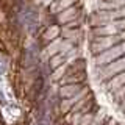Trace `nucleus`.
Here are the masks:
<instances>
[{
	"label": "nucleus",
	"instance_id": "1",
	"mask_svg": "<svg viewBox=\"0 0 125 125\" xmlns=\"http://www.w3.org/2000/svg\"><path fill=\"white\" fill-rule=\"evenodd\" d=\"M124 53H125V42H120L119 45H116V47H113V49L106 50V52L97 55V56H95V64L100 66V67L108 66V64H111L113 61L119 60Z\"/></svg>",
	"mask_w": 125,
	"mask_h": 125
},
{
	"label": "nucleus",
	"instance_id": "2",
	"mask_svg": "<svg viewBox=\"0 0 125 125\" xmlns=\"http://www.w3.org/2000/svg\"><path fill=\"white\" fill-rule=\"evenodd\" d=\"M120 44V38L117 36H105V38H94L92 44H91V50L92 53L95 55H100L103 52H106V50L113 49V47L119 45Z\"/></svg>",
	"mask_w": 125,
	"mask_h": 125
},
{
	"label": "nucleus",
	"instance_id": "3",
	"mask_svg": "<svg viewBox=\"0 0 125 125\" xmlns=\"http://www.w3.org/2000/svg\"><path fill=\"white\" fill-rule=\"evenodd\" d=\"M124 70H125V56L113 61L108 66H105V69L102 70V78H113L114 75L124 72Z\"/></svg>",
	"mask_w": 125,
	"mask_h": 125
},
{
	"label": "nucleus",
	"instance_id": "4",
	"mask_svg": "<svg viewBox=\"0 0 125 125\" xmlns=\"http://www.w3.org/2000/svg\"><path fill=\"white\" fill-rule=\"evenodd\" d=\"M83 84L81 83H69V84H64L61 86L60 89V95L62 99H70V97H75L77 94H80L83 91Z\"/></svg>",
	"mask_w": 125,
	"mask_h": 125
},
{
	"label": "nucleus",
	"instance_id": "5",
	"mask_svg": "<svg viewBox=\"0 0 125 125\" xmlns=\"http://www.w3.org/2000/svg\"><path fill=\"white\" fill-rule=\"evenodd\" d=\"M116 33V28L113 25H99L92 28V36L94 38H105V36H113Z\"/></svg>",
	"mask_w": 125,
	"mask_h": 125
},
{
	"label": "nucleus",
	"instance_id": "6",
	"mask_svg": "<svg viewBox=\"0 0 125 125\" xmlns=\"http://www.w3.org/2000/svg\"><path fill=\"white\" fill-rule=\"evenodd\" d=\"M78 16L77 10H73V8H69V10L62 11V13L58 14V22L61 23H69V22H73V19H75Z\"/></svg>",
	"mask_w": 125,
	"mask_h": 125
},
{
	"label": "nucleus",
	"instance_id": "7",
	"mask_svg": "<svg viewBox=\"0 0 125 125\" xmlns=\"http://www.w3.org/2000/svg\"><path fill=\"white\" fill-rule=\"evenodd\" d=\"M125 84V70L124 72H120V73H117V75H114L109 80V83H108V88H111V89H119L120 86H124Z\"/></svg>",
	"mask_w": 125,
	"mask_h": 125
},
{
	"label": "nucleus",
	"instance_id": "8",
	"mask_svg": "<svg viewBox=\"0 0 125 125\" xmlns=\"http://www.w3.org/2000/svg\"><path fill=\"white\" fill-rule=\"evenodd\" d=\"M66 61V56L62 53H56L55 56H52V60H50V69H58L62 66V62Z\"/></svg>",
	"mask_w": 125,
	"mask_h": 125
},
{
	"label": "nucleus",
	"instance_id": "9",
	"mask_svg": "<svg viewBox=\"0 0 125 125\" xmlns=\"http://www.w3.org/2000/svg\"><path fill=\"white\" fill-rule=\"evenodd\" d=\"M73 2L75 0H60L58 2V5L53 8L55 11H58V13H62V10H69V8H72V5H73Z\"/></svg>",
	"mask_w": 125,
	"mask_h": 125
},
{
	"label": "nucleus",
	"instance_id": "10",
	"mask_svg": "<svg viewBox=\"0 0 125 125\" xmlns=\"http://www.w3.org/2000/svg\"><path fill=\"white\" fill-rule=\"evenodd\" d=\"M60 34V27H56V25H53L52 28H49L47 30V33L44 34V38L47 39V41H52V39H55Z\"/></svg>",
	"mask_w": 125,
	"mask_h": 125
},
{
	"label": "nucleus",
	"instance_id": "11",
	"mask_svg": "<svg viewBox=\"0 0 125 125\" xmlns=\"http://www.w3.org/2000/svg\"><path fill=\"white\" fill-rule=\"evenodd\" d=\"M62 73H64V67H62V66H61V67H58V69H55V73H53V80H60V78L62 77Z\"/></svg>",
	"mask_w": 125,
	"mask_h": 125
},
{
	"label": "nucleus",
	"instance_id": "12",
	"mask_svg": "<svg viewBox=\"0 0 125 125\" xmlns=\"http://www.w3.org/2000/svg\"><path fill=\"white\" fill-rule=\"evenodd\" d=\"M91 119H92V114H88V116H84L83 119H81L80 125H89V122H91Z\"/></svg>",
	"mask_w": 125,
	"mask_h": 125
},
{
	"label": "nucleus",
	"instance_id": "13",
	"mask_svg": "<svg viewBox=\"0 0 125 125\" xmlns=\"http://www.w3.org/2000/svg\"><path fill=\"white\" fill-rule=\"evenodd\" d=\"M58 47H60V41H55V42H53V45H52V49H58ZM49 53L55 56V55H56V50H49Z\"/></svg>",
	"mask_w": 125,
	"mask_h": 125
},
{
	"label": "nucleus",
	"instance_id": "14",
	"mask_svg": "<svg viewBox=\"0 0 125 125\" xmlns=\"http://www.w3.org/2000/svg\"><path fill=\"white\" fill-rule=\"evenodd\" d=\"M117 94H119V95H125V84L120 86V88L117 89Z\"/></svg>",
	"mask_w": 125,
	"mask_h": 125
},
{
	"label": "nucleus",
	"instance_id": "15",
	"mask_svg": "<svg viewBox=\"0 0 125 125\" xmlns=\"http://www.w3.org/2000/svg\"><path fill=\"white\" fill-rule=\"evenodd\" d=\"M117 3H119V5H125V0H116Z\"/></svg>",
	"mask_w": 125,
	"mask_h": 125
},
{
	"label": "nucleus",
	"instance_id": "16",
	"mask_svg": "<svg viewBox=\"0 0 125 125\" xmlns=\"http://www.w3.org/2000/svg\"><path fill=\"white\" fill-rule=\"evenodd\" d=\"M97 125H102V124H97Z\"/></svg>",
	"mask_w": 125,
	"mask_h": 125
}]
</instances>
